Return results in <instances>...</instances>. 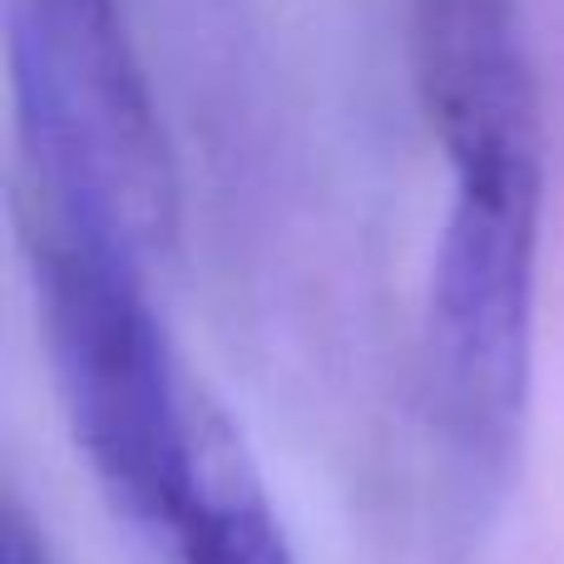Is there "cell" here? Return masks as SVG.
Returning a JSON list of instances; mask_svg holds the SVG:
<instances>
[{
  "label": "cell",
  "mask_w": 564,
  "mask_h": 564,
  "mask_svg": "<svg viewBox=\"0 0 564 564\" xmlns=\"http://www.w3.org/2000/svg\"><path fill=\"white\" fill-rule=\"evenodd\" d=\"M421 312L431 441L466 516H486L520 460L535 371L545 164L451 169Z\"/></svg>",
  "instance_id": "7a4b0ae2"
},
{
  "label": "cell",
  "mask_w": 564,
  "mask_h": 564,
  "mask_svg": "<svg viewBox=\"0 0 564 564\" xmlns=\"http://www.w3.org/2000/svg\"><path fill=\"white\" fill-rule=\"evenodd\" d=\"M416 99L451 169L545 164L520 0H406Z\"/></svg>",
  "instance_id": "277c9868"
},
{
  "label": "cell",
  "mask_w": 564,
  "mask_h": 564,
  "mask_svg": "<svg viewBox=\"0 0 564 564\" xmlns=\"http://www.w3.org/2000/svg\"><path fill=\"white\" fill-rule=\"evenodd\" d=\"M6 59L30 198L164 258L178 243V164L119 0H6Z\"/></svg>",
  "instance_id": "3957f363"
},
{
  "label": "cell",
  "mask_w": 564,
  "mask_h": 564,
  "mask_svg": "<svg viewBox=\"0 0 564 564\" xmlns=\"http://www.w3.org/2000/svg\"><path fill=\"white\" fill-rule=\"evenodd\" d=\"M0 564H50L45 540H35V530L15 506L6 510V530H0Z\"/></svg>",
  "instance_id": "8992f818"
},
{
  "label": "cell",
  "mask_w": 564,
  "mask_h": 564,
  "mask_svg": "<svg viewBox=\"0 0 564 564\" xmlns=\"http://www.w3.org/2000/svg\"><path fill=\"white\" fill-rule=\"evenodd\" d=\"M169 550L178 564H297L273 506L224 426H208L204 476Z\"/></svg>",
  "instance_id": "5b68a950"
},
{
  "label": "cell",
  "mask_w": 564,
  "mask_h": 564,
  "mask_svg": "<svg viewBox=\"0 0 564 564\" xmlns=\"http://www.w3.org/2000/svg\"><path fill=\"white\" fill-rule=\"evenodd\" d=\"M25 228L69 436L109 506L169 545L204 476L208 426L149 302V258L45 198H30Z\"/></svg>",
  "instance_id": "6da1fadb"
}]
</instances>
